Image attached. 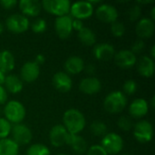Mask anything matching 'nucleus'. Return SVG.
<instances>
[{"label":"nucleus","mask_w":155,"mask_h":155,"mask_svg":"<svg viewBox=\"0 0 155 155\" xmlns=\"http://www.w3.org/2000/svg\"><path fill=\"white\" fill-rule=\"evenodd\" d=\"M153 60H154L155 58V45H153L150 51V55H149Z\"/></svg>","instance_id":"nucleus-43"},{"label":"nucleus","mask_w":155,"mask_h":155,"mask_svg":"<svg viewBox=\"0 0 155 155\" xmlns=\"http://www.w3.org/2000/svg\"><path fill=\"white\" fill-rule=\"evenodd\" d=\"M134 136L141 143H150L153 137V126L146 120H141L137 122L133 128Z\"/></svg>","instance_id":"nucleus-7"},{"label":"nucleus","mask_w":155,"mask_h":155,"mask_svg":"<svg viewBox=\"0 0 155 155\" xmlns=\"http://www.w3.org/2000/svg\"><path fill=\"white\" fill-rule=\"evenodd\" d=\"M5 74L0 71V85H3L4 81H5Z\"/></svg>","instance_id":"nucleus-44"},{"label":"nucleus","mask_w":155,"mask_h":155,"mask_svg":"<svg viewBox=\"0 0 155 155\" xmlns=\"http://www.w3.org/2000/svg\"><path fill=\"white\" fill-rule=\"evenodd\" d=\"M117 126L124 132H130L134 128V123L128 116H121L117 120Z\"/></svg>","instance_id":"nucleus-31"},{"label":"nucleus","mask_w":155,"mask_h":155,"mask_svg":"<svg viewBox=\"0 0 155 155\" xmlns=\"http://www.w3.org/2000/svg\"><path fill=\"white\" fill-rule=\"evenodd\" d=\"M5 119L11 124H22L26 115V110L24 104L16 100H10L6 102L3 109Z\"/></svg>","instance_id":"nucleus-2"},{"label":"nucleus","mask_w":155,"mask_h":155,"mask_svg":"<svg viewBox=\"0 0 155 155\" xmlns=\"http://www.w3.org/2000/svg\"><path fill=\"white\" fill-rule=\"evenodd\" d=\"M122 155H129V154H122Z\"/></svg>","instance_id":"nucleus-49"},{"label":"nucleus","mask_w":155,"mask_h":155,"mask_svg":"<svg viewBox=\"0 0 155 155\" xmlns=\"http://www.w3.org/2000/svg\"><path fill=\"white\" fill-rule=\"evenodd\" d=\"M72 22H73V18L70 15L59 16V17L55 18L54 29H55V33L59 38L67 39L71 35V34L73 32Z\"/></svg>","instance_id":"nucleus-12"},{"label":"nucleus","mask_w":155,"mask_h":155,"mask_svg":"<svg viewBox=\"0 0 155 155\" xmlns=\"http://www.w3.org/2000/svg\"><path fill=\"white\" fill-rule=\"evenodd\" d=\"M17 5L21 14L26 17H35L40 14L42 10L41 2L37 0H21Z\"/></svg>","instance_id":"nucleus-20"},{"label":"nucleus","mask_w":155,"mask_h":155,"mask_svg":"<svg viewBox=\"0 0 155 155\" xmlns=\"http://www.w3.org/2000/svg\"><path fill=\"white\" fill-rule=\"evenodd\" d=\"M47 28V24L46 21L44 18H37L35 19L32 25H31V29L34 33L35 34H41L44 33Z\"/></svg>","instance_id":"nucleus-34"},{"label":"nucleus","mask_w":155,"mask_h":155,"mask_svg":"<svg viewBox=\"0 0 155 155\" xmlns=\"http://www.w3.org/2000/svg\"><path fill=\"white\" fill-rule=\"evenodd\" d=\"M142 15V5L136 4L134 5L128 11V16L131 21H138Z\"/></svg>","instance_id":"nucleus-35"},{"label":"nucleus","mask_w":155,"mask_h":155,"mask_svg":"<svg viewBox=\"0 0 155 155\" xmlns=\"http://www.w3.org/2000/svg\"><path fill=\"white\" fill-rule=\"evenodd\" d=\"M149 103L143 98L134 100L129 106V114L134 119L143 118L149 112Z\"/></svg>","instance_id":"nucleus-19"},{"label":"nucleus","mask_w":155,"mask_h":155,"mask_svg":"<svg viewBox=\"0 0 155 155\" xmlns=\"http://www.w3.org/2000/svg\"><path fill=\"white\" fill-rule=\"evenodd\" d=\"M3 86L5 87L7 93L15 94L23 90L24 83L19 76L15 74H9V75H5Z\"/></svg>","instance_id":"nucleus-23"},{"label":"nucleus","mask_w":155,"mask_h":155,"mask_svg":"<svg viewBox=\"0 0 155 155\" xmlns=\"http://www.w3.org/2000/svg\"><path fill=\"white\" fill-rule=\"evenodd\" d=\"M114 60L117 66L124 69H129L136 64L137 57L130 49H122L115 53Z\"/></svg>","instance_id":"nucleus-13"},{"label":"nucleus","mask_w":155,"mask_h":155,"mask_svg":"<svg viewBox=\"0 0 155 155\" xmlns=\"http://www.w3.org/2000/svg\"><path fill=\"white\" fill-rule=\"evenodd\" d=\"M19 146L10 138L0 140V155H18Z\"/></svg>","instance_id":"nucleus-27"},{"label":"nucleus","mask_w":155,"mask_h":155,"mask_svg":"<svg viewBox=\"0 0 155 155\" xmlns=\"http://www.w3.org/2000/svg\"><path fill=\"white\" fill-rule=\"evenodd\" d=\"M124 140L115 133H107L101 141V146L108 155H116L124 149Z\"/></svg>","instance_id":"nucleus-5"},{"label":"nucleus","mask_w":155,"mask_h":155,"mask_svg":"<svg viewBox=\"0 0 155 155\" xmlns=\"http://www.w3.org/2000/svg\"><path fill=\"white\" fill-rule=\"evenodd\" d=\"M154 21H153L150 17L141 18L140 20H138L136 26H135L136 35L142 40L151 38L154 34Z\"/></svg>","instance_id":"nucleus-16"},{"label":"nucleus","mask_w":155,"mask_h":155,"mask_svg":"<svg viewBox=\"0 0 155 155\" xmlns=\"http://www.w3.org/2000/svg\"><path fill=\"white\" fill-rule=\"evenodd\" d=\"M41 5L46 13L59 17L69 15L71 2L69 0H44Z\"/></svg>","instance_id":"nucleus-4"},{"label":"nucleus","mask_w":155,"mask_h":155,"mask_svg":"<svg viewBox=\"0 0 155 155\" xmlns=\"http://www.w3.org/2000/svg\"><path fill=\"white\" fill-rule=\"evenodd\" d=\"M26 155H50V150L43 143H34L27 148Z\"/></svg>","instance_id":"nucleus-29"},{"label":"nucleus","mask_w":155,"mask_h":155,"mask_svg":"<svg viewBox=\"0 0 155 155\" xmlns=\"http://www.w3.org/2000/svg\"><path fill=\"white\" fill-rule=\"evenodd\" d=\"M4 29H5V28H4V25H3V24L0 22V35L3 34V32H4Z\"/></svg>","instance_id":"nucleus-47"},{"label":"nucleus","mask_w":155,"mask_h":155,"mask_svg":"<svg viewBox=\"0 0 155 155\" xmlns=\"http://www.w3.org/2000/svg\"><path fill=\"white\" fill-rule=\"evenodd\" d=\"M53 86L60 93H67L73 87V81L69 74L60 71L54 74L52 78Z\"/></svg>","instance_id":"nucleus-15"},{"label":"nucleus","mask_w":155,"mask_h":155,"mask_svg":"<svg viewBox=\"0 0 155 155\" xmlns=\"http://www.w3.org/2000/svg\"><path fill=\"white\" fill-rule=\"evenodd\" d=\"M144 47H145V44H144L143 40L138 39V40H136V41L133 44V45H132V47H131L130 50L136 55V54H141V53L144 50Z\"/></svg>","instance_id":"nucleus-36"},{"label":"nucleus","mask_w":155,"mask_h":155,"mask_svg":"<svg viewBox=\"0 0 155 155\" xmlns=\"http://www.w3.org/2000/svg\"><path fill=\"white\" fill-rule=\"evenodd\" d=\"M126 28L124 23L120 21H115L113 24H111V33L115 37H123L125 34Z\"/></svg>","instance_id":"nucleus-30"},{"label":"nucleus","mask_w":155,"mask_h":155,"mask_svg":"<svg viewBox=\"0 0 155 155\" xmlns=\"http://www.w3.org/2000/svg\"><path fill=\"white\" fill-rule=\"evenodd\" d=\"M86 155H108L101 145L94 144L88 148Z\"/></svg>","instance_id":"nucleus-37"},{"label":"nucleus","mask_w":155,"mask_h":155,"mask_svg":"<svg viewBox=\"0 0 155 155\" xmlns=\"http://www.w3.org/2000/svg\"><path fill=\"white\" fill-rule=\"evenodd\" d=\"M151 16H152V20L153 21H154L155 19V7H153V9H152V12H151Z\"/></svg>","instance_id":"nucleus-45"},{"label":"nucleus","mask_w":155,"mask_h":155,"mask_svg":"<svg viewBox=\"0 0 155 155\" xmlns=\"http://www.w3.org/2000/svg\"><path fill=\"white\" fill-rule=\"evenodd\" d=\"M137 71L140 75L149 78L153 75L154 73V60L148 55H143L136 62Z\"/></svg>","instance_id":"nucleus-22"},{"label":"nucleus","mask_w":155,"mask_h":155,"mask_svg":"<svg viewBox=\"0 0 155 155\" xmlns=\"http://www.w3.org/2000/svg\"><path fill=\"white\" fill-rule=\"evenodd\" d=\"M86 120L78 109H68L63 115V126L70 134H79L85 128Z\"/></svg>","instance_id":"nucleus-1"},{"label":"nucleus","mask_w":155,"mask_h":155,"mask_svg":"<svg viewBox=\"0 0 155 155\" xmlns=\"http://www.w3.org/2000/svg\"><path fill=\"white\" fill-rule=\"evenodd\" d=\"M85 64L84 61L83 60V58L81 56L78 55H72L70 57H68L64 64V72L67 74H79L80 73H82L84 69Z\"/></svg>","instance_id":"nucleus-21"},{"label":"nucleus","mask_w":155,"mask_h":155,"mask_svg":"<svg viewBox=\"0 0 155 155\" xmlns=\"http://www.w3.org/2000/svg\"><path fill=\"white\" fill-rule=\"evenodd\" d=\"M90 131L94 136H104L107 134L108 127L103 121H94L90 125Z\"/></svg>","instance_id":"nucleus-28"},{"label":"nucleus","mask_w":155,"mask_h":155,"mask_svg":"<svg viewBox=\"0 0 155 155\" xmlns=\"http://www.w3.org/2000/svg\"><path fill=\"white\" fill-rule=\"evenodd\" d=\"M95 15L98 20L105 24H113L118 20L119 12L117 8L110 4H101L95 10Z\"/></svg>","instance_id":"nucleus-10"},{"label":"nucleus","mask_w":155,"mask_h":155,"mask_svg":"<svg viewBox=\"0 0 155 155\" xmlns=\"http://www.w3.org/2000/svg\"><path fill=\"white\" fill-rule=\"evenodd\" d=\"M40 75V66L34 61H28L25 63L20 70V79L23 83H34Z\"/></svg>","instance_id":"nucleus-14"},{"label":"nucleus","mask_w":155,"mask_h":155,"mask_svg":"<svg viewBox=\"0 0 155 155\" xmlns=\"http://www.w3.org/2000/svg\"><path fill=\"white\" fill-rule=\"evenodd\" d=\"M34 62H35L36 64H38V65L40 66V65H42V64H45V57L44 54H38L35 55V61H34Z\"/></svg>","instance_id":"nucleus-42"},{"label":"nucleus","mask_w":155,"mask_h":155,"mask_svg":"<svg viewBox=\"0 0 155 155\" xmlns=\"http://www.w3.org/2000/svg\"><path fill=\"white\" fill-rule=\"evenodd\" d=\"M15 65V59L14 54L8 50L0 52V71L3 74L10 73L14 70Z\"/></svg>","instance_id":"nucleus-25"},{"label":"nucleus","mask_w":155,"mask_h":155,"mask_svg":"<svg viewBox=\"0 0 155 155\" xmlns=\"http://www.w3.org/2000/svg\"><path fill=\"white\" fill-rule=\"evenodd\" d=\"M17 4H18V2L16 0H0L1 7L5 10H10V9L14 8Z\"/></svg>","instance_id":"nucleus-38"},{"label":"nucleus","mask_w":155,"mask_h":155,"mask_svg":"<svg viewBox=\"0 0 155 155\" xmlns=\"http://www.w3.org/2000/svg\"><path fill=\"white\" fill-rule=\"evenodd\" d=\"M12 140L18 145H27L32 142L33 134L31 129L24 124H14L11 129Z\"/></svg>","instance_id":"nucleus-8"},{"label":"nucleus","mask_w":155,"mask_h":155,"mask_svg":"<svg viewBox=\"0 0 155 155\" xmlns=\"http://www.w3.org/2000/svg\"><path fill=\"white\" fill-rule=\"evenodd\" d=\"M56 155H66V154H64V153H59V154H56Z\"/></svg>","instance_id":"nucleus-48"},{"label":"nucleus","mask_w":155,"mask_h":155,"mask_svg":"<svg viewBox=\"0 0 155 155\" xmlns=\"http://www.w3.org/2000/svg\"><path fill=\"white\" fill-rule=\"evenodd\" d=\"M116 51L114 47L108 43H101L95 45L93 49V54L98 61L107 62L114 59Z\"/></svg>","instance_id":"nucleus-18"},{"label":"nucleus","mask_w":155,"mask_h":155,"mask_svg":"<svg viewBox=\"0 0 155 155\" xmlns=\"http://www.w3.org/2000/svg\"><path fill=\"white\" fill-rule=\"evenodd\" d=\"M70 134L63 126V124H56L53 126L49 133V141L50 143L56 148L63 147L67 145L68 138Z\"/></svg>","instance_id":"nucleus-11"},{"label":"nucleus","mask_w":155,"mask_h":155,"mask_svg":"<svg viewBox=\"0 0 155 155\" xmlns=\"http://www.w3.org/2000/svg\"><path fill=\"white\" fill-rule=\"evenodd\" d=\"M67 145L77 154H84L88 150V144L85 139L80 134H70Z\"/></svg>","instance_id":"nucleus-24"},{"label":"nucleus","mask_w":155,"mask_h":155,"mask_svg":"<svg viewBox=\"0 0 155 155\" xmlns=\"http://www.w3.org/2000/svg\"><path fill=\"white\" fill-rule=\"evenodd\" d=\"M84 27V22L82 20H79V19H74L73 18V22H72V28H73V31H77L79 32L81 29H83Z\"/></svg>","instance_id":"nucleus-39"},{"label":"nucleus","mask_w":155,"mask_h":155,"mask_svg":"<svg viewBox=\"0 0 155 155\" xmlns=\"http://www.w3.org/2000/svg\"><path fill=\"white\" fill-rule=\"evenodd\" d=\"M79 41L86 46H94L96 44V35L89 27L84 26L79 32H77Z\"/></svg>","instance_id":"nucleus-26"},{"label":"nucleus","mask_w":155,"mask_h":155,"mask_svg":"<svg viewBox=\"0 0 155 155\" xmlns=\"http://www.w3.org/2000/svg\"><path fill=\"white\" fill-rule=\"evenodd\" d=\"M94 6L90 3V1H78L71 4L69 15L74 19L84 20L91 17L94 14Z\"/></svg>","instance_id":"nucleus-9"},{"label":"nucleus","mask_w":155,"mask_h":155,"mask_svg":"<svg viewBox=\"0 0 155 155\" xmlns=\"http://www.w3.org/2000/svg\"><path fill=\"white\" fill-rule=\"evenodd\" d=\"M5 26L8 31L14 34H22L29 29L30 22L28 17L22 14H13L5 20Z\"/></svg>","instance_id":"nucleus-6"},{"label":"nucleus","mask_w":155,"mask_h":155,"mask_svg":"<svg viewBox=\"0 0 155 155\" xmlns=\"http://www.w3.org/2000/svg\"><path fill=\"white\" fill-rule=\"evenodd\" d=\"M127 105V97L121 91H114L106 95L104 100V110L112 114L122 113Z\"/></svg>","instance_id":"nucleus-3"},{"label":"nucleus","mask_w":155,"mask_h":155,"mask_svg":"<svg viewBox=\"0 0 155 155\" xmlns=\"http://www.w3.org/2000/svg\"><path fill=\"white\" fill-rule=\"evenodd\" d=\"M7 92L5 91V87L3 85H0V105L5 104L7 102Z\"/></svg>","instance_id":"nucleus-40"},{"label":"nucleus","mask_w":155,"mask_h":155,"mask_svg":"<svg viewBox=\"0 0 155 155\" xmlns=\"http://www.w3.org/2000/svg\"><path fill=\"white\" fill-rule=\"evenodd\" d=\"M102 89L101 81L95 76H87L81 80L79 84V90L87 95H94L98 94Z\"/></svg>","instance_id":"nucleus-17"},{"label":"nucleus","mask_w":155,"mask_h":155,"mask_svg":"<svg viewBox=\"0 0 155 155\" xmlns=\"http://www.w3.org/2000/svg\"><path fill=\"white\" fill-rule=\"evenodd\" d=\"M137 91V84L134 80L129 79L123 84V94L124 95H133Z\"/></svg>","instance_id":"nucleus-33"},{"label":"nucleus","mask_w":155,"mask_h":155,"mask_svg":"<svg viewBox=\"0 0 155 155\" xmlns=\"http://www.w3.org/2000/svg\"><path fill=\"white\" fill-rule=\"evenodd\" d=\"M84 70L86 72V74H87L89 76H94V74L96 73V67H95V65L93 64H89L85 65Z\"/></svg>","instance_id":"nucleus-41"},{"label":"nucleus","mask_w":155,"mask_h":155,"mask_svg":"<svg viewBox=\"0 0 155 155\" xmlns=\"http://www.w3.org/2000/svg\"><path fill=\"white\" fill-rule=\"evenodd\" d=\"M12 124L5 118L0 117V140L7 138L11 134Z\"/></svg>","instance_id":"nucleus-32"},{"label":"nucleus","mask_w":155,"mask_h":155,"mask_svg":"<svg viewBox=\"0 0 155 155\" xmlns=\"http://www.w3.org/2000/svg\"><path fill=\"white\" fill-rule=\"evenodd\" d=\"M154 96H153L152 99H151V101H150V104H151V107L152 108H154Z\"/></svg>","instance_id":"nucleus-46"}]
</instances>
